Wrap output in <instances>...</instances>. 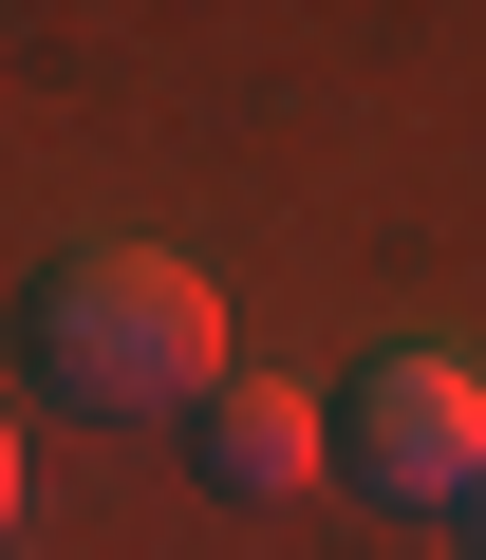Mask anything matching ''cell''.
Here are the masks:
<instances>
[{"instance_id":"1","label":"cell","mask_w":486,"mask_h":560,"mask_svg":"<svg viewBox=\"0 0 486 560\" xmlns=\"http://www.w3.org/2000/svg\"><path fill=\"white\" fill-rule=\"evenodd\" d=\"M20 355L94 430L113 411H206L224 393V300H206V261H169V243H57L20 280Z\"/></svg>"},{"instance_id":"2","label":"cell","mask_w":486,"mask_h":560,"mask_svg":"<svg viewBox=\"0 0 486 560\" xmlns=\"http://www.w3.org/2000/svg\"><path fill=\"white\" fill-rule=\"evenodd\" d=\"M337 486L467 523V486H486V374H467V355H374V374L337 393Z\"/></svg>"},{"instance_id":"3","label":"cell","mask_w":486,"mask_h":560,"mask_svg":"<svg viewBox=\"0 0 486 560\" xmlns=\"http://www.w3.org/2000/svg\"><path fill=\"white\" fill-rule=\"evenodd\" d=\"M187 448H206L224 504H300V486H337V393H300V374H224V393L187 411Z\"/></svg>"},{"instance_id":"4","label":"cell","mask_w":486,"mask_h":560,"mask_svg":"<svg viewBox=\"0 0 486 560\" xmlns=\"http://www.w3.org/2000/svg\"><path fill=\"white\" fill-rule=\"evenodd\" d=\"M0 523H20V411H0Z\"/></svg>"},{"instance_id":"5","label":"cell","mask_w":486,"mask_h":560,"mask_svg":"<svg viewBox=\"0 0 486 560\" xmlns=\"http://www.w3.org/2000/svg\"><path fill=\"white\" fill-rule=\"evenodd\" d=\"M467 560H486V486H467Z\"/></svg>"}]
</instances>
